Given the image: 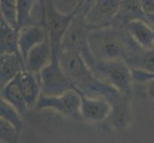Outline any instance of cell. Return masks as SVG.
<instances>
[{
	"label": "cell",
	"mask_w": 154,
	"mask_h": 143,
	"mask_svg": "<svg viewBox=\"0 0 154 143\" xmlns=\"http://www.w3.org/2000/svg\"><path fill=\"white\" fill-rule=\"evenodd\" d=\"M0 118L9 121L15 127L18 133L20 132L21 126H22L20 115L12 106L3 100L1 97H0Z\"/></svg>",
	"instance_id": "21"
},
{
	"label": "cell",
	"mask_w": 154,
	"mask_h": 143,
	"mask_svg": "<svg viewBox=\"0 0 154 143\" xmlns=\"http://www.w3.org/2000/svg\"><path fill=\"white\" fill-rule=\"evenodd\" d=\"M40 94L47 97H56L72 89L71 83L61 71L57 55L52 52L50 62L38 73Z\"/></svg>",
	"instance_id": "3"
},
{
	"label": "cell",
	"mask_w": 154,
	"mask_h": 143,
	"mask_svg": "<svg viewBox=\"0 0 154 143\" xmlns=\"http://www.w3.org/2000/svg\"><path fill=\"white\" fill-rule=\"evenodd\" d=\"M85 6L86 3L84 0L79 3L76 13L73 16L61 39L60 52H79L87 44V35L91 30L89 29L85 20H84Z\"/></svg>",
	"instance_id": "5"
},
{
	"label": "cell",
	"mask_w": 154,
	"mask_h": 143,
	"mask_svg": "<svg viewBox=\"0 0 154 143\" xmlns=\"http://www.w3.org/2000/svg\"><path fill=\"white\" fill-rule=\"evenodd\" d=\"M83 1V0H82ZM84 20L90 30L112 25L118 14L121 0H84Z\"/></svg>",
	"instance_id": "4"
},
{
	"label": "cell",
	"mask_w": 154,
	"mask_h": 143,
	"mask_svg": "<svg viewBox=\"0 0 154 143\" xmlns=\"http://www.w3.org/2000/svg\"><path fill=\"white\" fill-rule=\"evenodd\" d=\"M130 93H120L111 102V113L107 119L115 129L122 130L128 125L130 119Z\"/></svg>",
	"instance_id": "10"
},
{
	"label": "cell",
	"mask_w": 154,
	"mask_h": 143,
	"mask_svg": "<svg viewBox=\"0 0 154 143\" xmlns=\"http://www.w3.org/2000/svg\"><path fill=\"white\" fill-rule=\"evenodd\" d=\"M79 95L81 105L79 113L82 119L92 123L103 122L109 118L111 113V103L102 97H90L83 94L78 89L72 87Z\"/></svg>",
	"instance_id": "8"
},
{
	"label": "cell",
	"mask_w": 154,
	"mask_h": 143,
	"mask_svg": "<svg viewBox=\"0 0 154 143\" xmlns=\"http://www.w3.org/2000/svg\"><path fill=\"white\" fill-rule=\"evenodd\" d=\"M81 0H52L53 7L62 14H71L79 7Z\"/></svg>",
	"instance_id": "23"
},
{
	"label": "cell",
	"mask_w": 154,
	"mask_h": 143,
	"mask_svg": "<svg viewBox=\"0 0 154 143\" xmlns=\"http://www.w3.org/2000/svg\"><path fill=\"white\" fill-rule=\"evenodd\" d=\"M17 79L28 109L34 108L40 94L38 76L23 70L17 75Z\"/></svg>",
	"instance_id": "12"
},
{
	"label": "cell",
	"mask_w": 154,
	"mask_h": 143,
	"mask_svg": "<svg viewBox=\"0 0 154 143\" xmlns=\"http://www.w3.org/2000/svg\"><path fill=\"white\" fill-rule=\"evenodd\" d=\"M0 14L9 26L14 30L17 29V13L15 0H0Z\"/></svg>",
	"instance_id": "20"
},
{
	"label": "cell",
	"mask_w": 154,
	"mask_h": 143,
	"mask_svg": "<svg viewBox=\"0 0 154 143\" xmlns=\"http://www.w3.org/2000/svg\"><path fill=\"white\" fill-rule=\"evenodd\" d=\"M17 1V24L15 31H18L27 26L31 25V13L35 6V0H15Z\"/></svg>",
	"instance_id": "19"
},
{
	"label": "cell",
	"mask_w": 154,
	"mask_h": 143,
	"mask_svg": "<svg viewBox=\"0 0 154 143\" xmlns=\"http://www.w3.org/2000/svg\"><path fill=\"white\" fill-rule=\"evenodd\" d=\"M124 62L129 69L153 73V50L144 49L135 44L125 56Z\"/></svg>",
	"instance_id": "15"
},
{
	"label": "cell",
	"mask_w": 154,
	"mask_h": 143,
	"mask_svg": "<svg viewBox=\"0 0 154 143\" xmlns=\"http://www.w3.org/2000/svg\"><path fill=\"white\" fill-rule=\"evenodd\" d=\"M76 10L71 14H62L57 12L53 7L52 0H49L45 5V20L43 27L46 30L53 54L58 55L60 52L61 39L73 16L75 15Z\"/></svg>",
	"instance_id": "7"
},
{
	"label": "cell",
	"mask_w": 154,
	"mask_h": 143,
	"mask_svg": "<svg viewBox=\"0 0 154 143\" xmlns=\"http://www.w3.org/2000/svg\"><path fill=\"white\" fill-rule=\"evenodd\" d=\"M79 105H81L79 95L72 88L66 93L56 97H47L40 94L36 100L35 108L38 110L52 109L68 118L82 120Z\"/></svg>",
	"instance_id": "6"
},
{
	"label": "cell",
	"mask_w": 154,
	"mask_h": 143,
	"mask_svg": "<svg viewBox=\"0 0 154 143\" xmlns=\"http://www.w3.org/2000/svg\"><path fill=\"white\" fill-rule=\"evenodd\" d=\"M19 133L9 121L0 118V141L4 143H17Z\"/></svg>",
	"instance_id": "22"
},
{
	"label": "cell",
	"mask_w": 154,
	"mask_h": 143,
	"mask_svg": "<svg viewBox=\"0 0 154 143\" xmlns=\"http://www.w3.org/2000/svg\"><path fill=\"white\" fill-rule=\"evenodd\" d=\"M90 71L97 79L119 93H130V70L124 61L98 60L89 52L87 44L79 51Z\"/></svg>",
	"instance_id": "2"
},
{
	"label": "cell",
	"mask_w": 154,
	"mask_h": 143,
	"mask_svg": "<svg viewBox=\"0 0 154 143\" xmlns=\"http://www.w3.org/2000/svg\"><path fill=\"white\" fill-rule=\"evenodd\" d=\"M15 55L21 57L17 45V31L9 26L1 16L0 22V55Z\"/></svg>",
	"instance_id": "18"
},
{
	"label": "cell",
	"mask_w": 154,
	"mask_h": 143,
	"mask_svg": "<svg viewBox=\"0 0 154 143\" xmlns=\"http://www.w3.org/2000/svg\"><path fill=\"white\" fill-rule=\"evenodd\" d=\"M48 1H49V0H35V2L38 3L44 10H45V5L48 3Z\"/></svg>",
	"instance_id": "25"
},
{
	"label": "cell",
	"mask_w": 154,
	"mask_h": 143,
	"mask_svg": "<svg viewBox=\"0 0 154 143\" xmlns=\"http://www.w3.org/2000/svg\"><path fill=\"white\" fill-rule=\"evenodd\" d=\"M23 70L25 66L21 57L15 55H0V89Z\"/></svg>",
	"instance_id": "17"
},
{
	"label": "cell",
	"mask_w": 154,
	"mask_h": 143,
	"mask_svg": "<svg viewBox=\"0 0 154 143\" xmlns=\"http://www.w3.org/2000/svg\"><path fill=\"white\" fill-rule=\"evenodd\" d=\"M134 20H142L152 27L146 17L139 0H121L119 12L113 23L125 27L128 22Z\"/></svg>",
	"instance_id": "14"
},
{
	"label": "cell",
	"mask_w": 154,
	"mask_h": 143,
	"mask_svg": "<svg viewBox=\"0 0 154 143\" xmlns=\"http://www.w3.org/2000/svg\"><path fill=\"white\" fill-rule=\"evenodd\" d=\"M135 44L124 26L114 23L91 30L87 35L89 52L102 61H124Z\"/></svg>",
	"instance_id": "1"
},
{
	"label": "cell",
	"mask_w": 154,
	"mask_h": 143,
	"mask_svg": "<svg viewBox=\"0 0 154 143\" xmlns=\"http://www.w3.org/2000/svg\"><path fill=\"white\" fill-rule=\"evenodd\" d=\"M52 58V50L48 36L41 43L35 46L28 52L24 60L25 70L34 75H38V73L43 69Z\"/></svg>",
	"instance_id": "9"
},
{
	"label": "cell",
	"mask_w": 154,
	"mask_h": 143,
	"mask_svg": "<svg viewBox=\"0 0 154 143\" xmlns=\"http://www.w3.org/2000/svg\"><path fill=\"white\" fill-rule=\"evenodd\" d=\"M0 97L9 105L12 106L19 115L23 116L27 114L28 107L25 103L23 95L19 89L17 76L11 81H9L4 87L0 89Z\"/></svg>",
	"instance_id": "16"
},
{
	"label": "cell",
	"mask_w": 154,
	"mask_h": 143,
	"mask_svg": "<svg viewBox=\"0 0 154 143\" xmlns=\"http://www.w3.org/2000/svg\"><path fill=\"white\" fill-rule=\"evenodd\" d=\"M0 22H1V14H0Z\"/></svg>",
	"instance_id": "26"
},
{
	"label": "cell",
	"mask_w": 154,
	"mask_h": 143,
	"mask_svg": "<svg viewBox=\"0 0 154 143\" xmlns=\"http://www.w3.org/2000/svg\"><path fill=\"white\" fill-rule=\"evenodd\" d=\"M81 2H82V0H81Z\"/></svg>",
	"instance_id": "28"
},
{
	"label": "cell",
	"mask_w": 154,
	"mask_h": 143,
	"mask_svg": "<svg viewBox=\"0 0 154 143\" xmlns=\"http://www.w3.org/2000/svg\"><path fill=\"white\" fill-rule=\"evenodd\" d=\"M142 9L146 14V17L149 24L153 27L154 21V10H153V0H139Z\"/></svg>",
	"instance_id": "24"
},
{
	"label": "cell",
	"mask_w": 154,
	"mask_h": 143,
	"mask_svg": "<svg viewBox=\"0 0 154 143\" xmlns=\"http://www.w3.org/2000/svg\"><path fill=\"white\" fill-rule=\"evenodd\" d=\"M125 28L131 39L144 49L153 50L154 31L153 28L142 20H134L128 22Z\"/></svg>",
	"instance_id": "13"
},
{
	"label": "cell",
	"mask_w": 154,
	"mask_h": 143,
	"mask_svg": "<svg viewBox=\"0 0 154 143\" xmlns=\"http://www.w3.org/2000/svg\"><path fill=\"white\" fill-rule=\"evenodd\" d=\"M0 143H4V142H2V141H0Z\"/></svg>",
	"instance_id": "27"
},
{
	"label": "cell",
	"mask_w": 154,
	"mask_h": 143,
	"mask_svg": "<svg viewBox=\"0 0 154 143\" xmlns=\"http://www.w3.org/2000/svg\"><path fill=\"white\" fill-rule=\"evenodd\" d=\"M46 37V30L42 26H27L17 31V45L23 62L30 50L41 43Z\"/></svg>",
	"instance_id": "11"
}]
</instances>
